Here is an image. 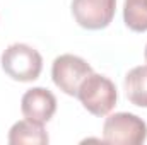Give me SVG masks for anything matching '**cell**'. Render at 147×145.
<instances>
[{
  "label": "cell",
  "mask_w": 147,
  "mask_h": 145,
  "mask_svg": "<svg viewBox=\"0 0 147 145\" xmlns=\"http://www.w3.org/2000/svg\"><path fill=\"white\" fill-rule=\"evenodd\" d=\"M147 138V125L132 113H115L103 125V142L115 145H140Z\"/></svg>",
  "instance_id": "3"
},
{
  "label": "cell",
  "mask_w": 147,
  "mask_h": 145,
  "mask_svg": "<svg viewBox=\"0 0 147 145\" xmlns=\"http://www.w3.org/2000/svg\"><path fill=\"white\" fill-rule=\"evenodd\" d=\"M123 19L132 31H147V0H125Z\"/></svg>",
  "instance_id": "9"
},
{
  "label": "cell",
  "mask_w": 147,
  "mask_h": 145,
  "mask_svg": "<svg viewBox=\"0 0 147 145\" xmlns=\"http://www.w3.org/2000/svg\"><path fill=\"white\" fill-rule=\"evenodd\" d=\"M116 0H72V14L79 26L103 29L113 21Z\"/></svg>",
  "instance_id": "5"
},
{
  "label": "cell",
  "mask_w": 147,
  "mask_h": 145,
  "mask_svg": "<svg viewBox=\"0 0 147 145\" xmlns=\"http://www.w3.org/2000/svg\"><path fill=\"white\" fill-rule=\"evenodd\" d=\"M77 97L80 99L82 106L94 116L108 114L116 104V87L108 77L99 73L87 75L82 84L79 85Z\"/></svg>",
  "instance_id": "1"
},
{
  "label": "cell",
  "mask_w": 147,
  "mask_h": 145,
  "mask_svg": "<svg viewBox=\"0 0 147 145\" xmlns=\"http://www.w3.org/2000/svg\"><path fill=\"white\" fill-rule=\"evenodd\" d=\"M92 73L91 65L75 55H60L51 67V77L55 85L69 96H77L82 80Z\"/></svg>",
  "instance_id": "4"
},
{
  "label": "cell",
  "mask_w": 147,
  "mask_h": 145,
  "mask_svg": "<svg viewBox=\"0 0 147 145\" xmlns=\"http://www.w3.org/2000/svg\"><path fill=\"white\" fill-rule=\"evenodd\" d=\"M9 144L12 145H45L48 144V135L43 128L41 123L31 121V119H22L17 121L10 132H9Z\"/></svg>",
  "instance_id": "7"
},
{
  "label": "cell",
  "mask_w": 147,
  "mask_h": 145,
  "mask_svg": "<svg viewBox=\"0 0 147 145\" xmlns=\"http://www.w3.org/2000/svg\"><path fill=\"white\" fill-rule=\"evenodd\" d=\"M21 111L26 119L43 125L53 118L57 111V99L51 91L45 87H33L22 96Z\"/></svg>",
  "instance_id": "6"
},
{
  "label": "cell",
  "mask_w": 147,
  "mask_h": 145,
  "mask_svg": "<svg viewBox=\"0 0 147 145\" xmlns=\"http://www.w3.org/2000/svg\"><path fill=\"white\" fill-rule=\"evenodd\" d=\"M144 56H146V60H147V44H146V51H144Z\"/></svg>",
  "instance_id": "10"
},
{
  "label": "cell",
  "mask_w": 147,
  "mask_h": 145,
  "mask_svg": "<svg viewBox=\"0 0 147 145\" xmlns=\"http://www.w3.org/2000/svg\"><path fill=\"white\" fill-rule=\"evenodd\" d=\"M2 68L14 80L31 82L41 73L43 58L34 48L24 43H16L2 53Z\"/></svg>",
  "instance_id": "2"
},
{
  "label": "cell",
  "mask_w": 147,
  "mask_h": 145,
  "mask_svg": "<svg viewBox=\"0 0 147 145\" xmlns=\"http://www.w3.org/2000/svg\"><path fill=\"white\" fill-rule=\"evenodd\" d=\"M125 91L132 104L147 108V65L135 67L127 73Z\"/></svg>",
  "instance_id": "8"
}]
</instances>
